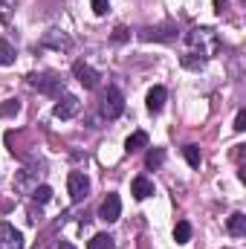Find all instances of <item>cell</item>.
<instances>
[{
	"label": "cell",
	"instance_id": "obj_1",
	"mask_svg": "<svg viewBox=\"0 0 246 249\" xmlns=\"http://www.w3.org/2000/svg\"><path fill=\"white\" fill-rule=\"evenodd\" d=\"M185 44L191 47L188 53H197V55H203V58H211V55L220 50V38H217L214 29H209V26H197V29L185 32Z\"/></svg>",
	"mask_w": 246,
	"mask_h": 249
},
{
	"label": "cell",
	"instance_id": "obj_2",
	"mask_svg": "<svg viewBox=\"0 0 246 249\" xmlns=\"http://www.w3.org/2000/svg\"><path fill=\"white\" fill-rule=\"evenodd\" d=\"M26 81H29V87H35L38 93H47V96H61L64 93V81L53 72H32Z\"/></svg>",
	"mask_w": 246,
	"mask_h": 249
},
{
	"label": "cell",
	"instance_id": "obj_3",
	"mask_svg": "<svg viewBox=\"0 0 246 249\" xmlns=\"http://www.w3.org/2000/svg\"><path fill=\"white\" fill-rule=\"evenodd\" d=\"M124 113V96L119 87H107L102 96V116L105 119H119Z\"/></svg>",
	"mask_w": 246,
	"mask_h": 249
},
{
	"label": "cell",
	"instance_id": "obj_4",
	"mask_svg": "<svg viewBox=\"0 0 246 249\" xmlns=\"http://www.w3.org/2000/svg\"><path fill=\"white\" fill-rule=\"evenodd\" d=\"M119 217H122V200H119V194H107L102 200V206H99V220L116 223Z\"/></svg>",
	"mask_w": 246,
	"mask_h": 249
},
{
	"label": "cell",
	"instance_id": "obj_5",
	"mask_svg": "<svg viewBox=\"0 0 246 249\" xmlns=\"http://www.w3.org/2000/svg\"><path fill=\"white\" fill-rule=\"evenodd\" d=\"M72 75L78 78V84H81L84 90H96V87H99V78H102V75H99L90 64H84V61H75V64H72Z\"/></svg>",
	"mask_w": 246,
	"mask_h": 249
},
{
	"label": "cell",
	"instance_id": "obj_6",
	"mask_svg": "<svg viewBox=\"0 0 246 249\" xmlns=\"http://www.w3.org/2000/svg\"><path fill=\"white\" fill-rule=\"evenodd\" d=\"M38 165H29V168H23V171H18L15 174V191L18 194H29L32 188L38 186Z\"/></svg>",
	"mask_w": 246,
	"mask_h": 249
},
{
	"label": "cell",
	"instance_id": "obj_7",
	"mask_svg": "<svg viewBox=\"0 0 246 249\" xmlns=\"http://www.w3.org/2000/svg\"><path fill=\"white\" fill-rule=\"evenodd\" d=\"M67 191H70V197L78 203V200L87 197V191H90V180H87L81 171H70V177H67Z\"/></svg>",
	"mask_w": 246,
	"mask_h": 249
},
{
	"label": "cell",
	"instance_id": "obj_8",
	"mask_svg": "<svg viewBox=\"0 0 246 249\" xmlns=\"http://www.w3.org/2000/svg\"><path fill=\"white\" fill-rule=\"evenodd\" d=\"M81 110V102L75 99V96H58V105L53 107V113H55V119H72L75 113Z\"/></svg>",
	"mask_w": 246,
	"mask_h": 249
},
{
	"label": "cell",
	"instance_id": "obj_9",
	"mask_svg": "<svg viewBox=\"0 0 246 249\" xmlns=\"http://www.w3.org/2000/svg\"><path fill=\"white\" fill-rule=\"evenodd\" d=\"M139 38L142 41H174L177 29L171 23L168 26H145V29H139Z\"/></svg>",
	"mask_w": 246,
	"mask_h": 249
},
{
	"label": "cell",
	"instance_id": "obj_10",
	"mask_svg": "<svg viewBox=\"0 0 246 249\" xmlns=\"http://www.w3.org/2000/svg\"><path fill=\"white\" fill-rule=\"evenodd\" d=\"M0 249H23V235L12 223H0Z\"/></svg>",
	"mask_w": 246,
	"mask_h": 249
},
{
	"label": "cell",
	"instance_id": "obj_11",
	"mask_svg": "<svg viewBox=\"0 0 246 249\" xmlns=\"http://www.w3.org/2000/svg\"><path fill=\"white\" fill-rule=\"evenodd\" d=\"M44 47H50V50H58V53H67L70 47H72V41H70V35L61 32V29H50V32H44V41H41Z\"/></svg>",
	"mask_w": 246,
	"mask_h": 249
},
{
	"label": "cell",
	"instance_id": "obj_12",
	"mask_svg": "<svg viewBox=\"0 0 246 249\" xmlns=\"http://www.w3.org/2000/svg\"><path fill=\"white\" fill-rule=\"evenodd\" d=\"M165 99H168V93H165V87H151L148 90V99H145V105H148V110L151 113H159L162 110V105H165Z\"/></svg>",
	"mask_w": 246,
	"mask_h": 249
},
{
	"label": "cell",
	"instance_id": "obj_13",
	"mask_svg": "<svg viewBox=\"0 0 246 249\" xmlns=\"http://www.w3.org/2000/svg\"><path fill=\"white\" fill-rule=\"evenodd\" d=\"M142 148H148V133H145V130H133V133L124 139V151H127V154H136V151H142Z\"/></svg>",
	"mask_w": 246,
	"mask_h": 249
},
{
	"label": "cell",
	"instance_id": "obj_14",
	"mask_svg": "<svg viewBox=\"0 0 246 249\" xmlns=\"http://www.w3.org/2000/svg\"><path fill=\"white\" fill-rule=\"evenodd\" d=\"M130 191H133V197H136V200H148V197L154 194V183H151L145 174H139V177L133 180V188H130Z\"/></svg>",
	"mask_w": 246,
	"mask_h": 249
},
{
	"label": "cell",
	"instance_id": "obj_15",
	"mask_svg": "<svg viewBox=\"0 0 246 249\" xmlns=\"http://www.w3.org/2000/svg\"><path fill=\"white\" fill-rule=\"evenodd\" d=\"M226 229H229V235H232V238H244V235H246V214L235 212V214L229 217Z\"/></svg>",
	"mask_w": 246,
	"mask_h": 249
},
{
	"label": "cell",
	"instance_id": "obj_16",
	"mask_svg": "<svg viewBox=\"0 0 246 249\" xmlns=\"http://www.w3.org/2000/svg\"><path fill=\"white\" fill-rule=\"evenodd\" d=\"M162 162H165V151H162V148H151V151L145 154V165H148L151 171L162 168Z\"/></svg>",
	"mask_w": 246,
	"mask_h": 249
},
{
	"label": "cell",
	"instance_id": "obj_17",
	"mask_svg": "<svg viewBox=\"0 0 246 249\" xmlns=\"http://www.w3.org/2000/svg\"><path fill=\"white\" fill-rule=\"evenodd\" d=\"M87 249H116V241L107 232H99V235H93V241L87 244Z\"/></svg>",
	"mask_w": 246,
	"mask_h": 249
},
{
	"label": "cell",
	"instance_id": "obj_18",
	"mask_svg": "<svg viewBox=\"0 0 246 249\" xmlns=\"http://www.w3.org/2000/svg\"><path fill=\"white\" fill-rule=\"evenodd\" d=\"M180 64H183L185 70H203L206 67V58L197 55V53H185L183 58H180Z\"/></svg>",
	"mask_w": 246,
	"mask_h": 249
},
{
	"label": "cell",
	"instance_id": "obj_19",
	"mask_svg": "<svg viewBox=\"0 0 246 249\" xmlns=\"http://www.w3.org/2000/svg\"><path fill=\"white\" fill-rule=\"evenodd\" d=\"M174 241H177V244H188V241H191V223H188V220H180V223L174 226Z\"/></svg>",
	"mask_w": 246,
	"mask_h": 249
},
{
	"label": "cell",
	"instance_id": "obj_20",
	"mask_svg": "<svg viewBox=\"0 0 246 249\" xmlns=\"http://www.w3.org/2000/svg\"><path fill=\"white\" fill-rule=\"evenodd\" d=\"M29 194H32V200H35L38 206H44V203H50V200H53V188H50V186H35Z\"/></svg>",
	"mask_w": 246,
	"mask_h": 249
},
{
	"label": "cell",
	"instance_id": "obj_21",
	"mask_svg": "<svg viewBox=\"0 0 246 249\" xmlns=\"http://www.w3.org/2000/svg\"><path fill=\"white\" fill-rule=\"evenodd\" d=\"M183 157H185V162H188L191 168H200V148H197V145H185Z\"/></svg>",
	"mask_w": 246,
	"mask_h": 249
},
{
	"label": "cell",
	"instance_id": "obj_22",
	"mask_svg": "<svg viewBox=\"0 0 246 249\" xmlns=\"http://www.w3.org/2000/svg\"><path fill=\"white\" fill-rule=\"evenodd\" d=\"M12 61H15V47L9 41H0V67H6Z\"/></svg>",
	"mask_w": 246,
	"mask_h": 249
},
{
	"label": "cell",
	"instance_id": "obj_23",
	"mask_svg": "<svg viewBox=\"0 0 246 249\" xmlns=\"http://www.w3.org/2000/svg\"><path fill=\"white\" fill-rule=\"evenodd\" d=\"M15 3H18V0H0V20H3V23H9V20H12Z\"/></svg>",
	"mask_w": 246,
	"mask_h": 249
},
{
	"label": "cell",
	"instance_id": "obj_24",
	"mask_svg": "<svg viewBox=\"0 0 246 249\" xmlns=\"http://www.w3.org/2000/svg\"><path fill=\"white\" fill-rule=\"evenodd\" d=\"M18 110H20V102L18 99H9V102L0 105V116H15Z\"/></svg>",
	"mask_w": 246,
	"mask_h": 249
},
{
	"label": "cell",
	"instance_id": "obj_25",
	"mask_svg": "<svg viewBox=\"0 0 246 249\" xmlns=\"http://www.w3.org/2000/svg\"><path fill=\"white\" fill-rule=\"evenodd\" d=\"M90 3H93L96 15H107V9H110V0H90Z\"/></svg>",
	"mask_w": 246,
	"mask_h": 249
},
{
	"label": "cell",
	"instance_id": "obj_26",
	"mask_svg": "<svg viewBox=\"0 0 246 249\" xmlns=\"http://www.w3.org/2000/svg\"><path fill=\"white\" fill-rule=\"evenodd\" d=\"M235 130H238V133L246 130V110H238V116H235Z\"/></svg>",
	"mask_w": 246,
	"mask_h": 249
},
{
	"label": "cell",
	"instance_id": "obj_27",
	"mask_svg": "<svg viewBox=\"0 0 246 249\" xmlns=\"http://www.w3.org/2000/svg\"><path fill=\"white\" fill-rule=\"evenodd\" d=\"M113 41H127V29L124 26H116L113 29Z\"/></svg>",
	"mask_w": 246,
	"mask_h": 249
},
{
	"label": "cell",
	"instance_id": "obj_28",
	"mask_svg": "<svg viewBox=\"0 0 246 249\" xmlns=\"http://www.w3.org/2000/svg\"><path fill=\"white\" fill-rule=\"evenodd\" d=\"M26 214H29V217H26L29 223H38V220H41V209H29Z\"/></svg>",
	"mask_w": 246,
	"mask_h": 249
},
{
	"label": "cell",
	"instance_id": "obj_29",
	"mask_svg": "<svg viewBox=\"0 0 246 249\" xmlns=\"http://www.w3.org/2000/svg\"><path fill=\"white\" fill-rule=\"evenodd\" d=\"M226 9H229V0H214V12L217 15H223Z\"/></svg>",
	"mask_w": 246,
	"mask_h": 249
},
{
	"label": "cell",
	"instance_id": "obj_30",
	"mask_svg": "<svg viewBox=\"0 0 246 249\" xmlns=\"http://www.w3.org/2000/svg\"><path fill=\"white\" fill-rule=\"evenodd\" d=\"M53 249H75V247H72V244H67V241H58Z\"/></svg>",
	"mask_w": 246,
	"mask_h": 249
}]
</instances>
